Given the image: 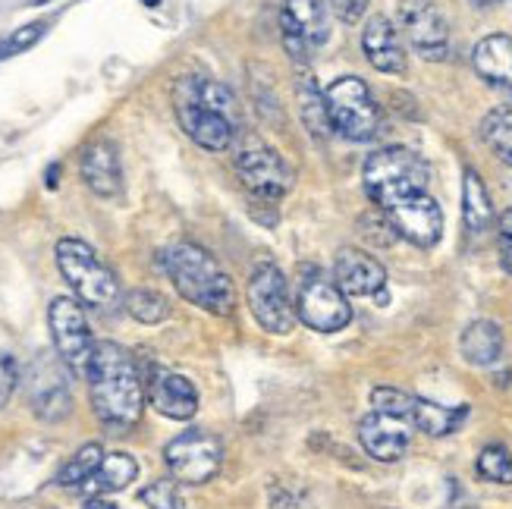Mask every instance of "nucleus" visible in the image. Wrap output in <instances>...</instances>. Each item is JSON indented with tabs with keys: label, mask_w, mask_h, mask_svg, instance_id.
I'll use <instances>...</instances> for the list:
<instances>
[{
	"label": "nucleus",
	"mask_w": 512,
	"mask_h": 509,
	"mask_svg": "<svg viewBox=\"0 0 512 509\" xmlns=\"http://www.w3.org/2000/svg\"><path fill=\"white\" fill-rule=\"evenodd\" d=\"M173 107H176V120H180V126L186 129V136L195 145H202L205 151L230 148L239 126L227 120L224 114H217V110L198 95L195 76H183L173 85Z\"/></svg>",
	"instance_id": "6"
},
{
	"label": "nucleus",
	"mask_w": 512,
	"mask_h": 509,
	"mask_svg": "<svg viewBox=\"0 0 512 509\" xmlns=\"http://www.w3.org/2000/svg\"><path fill=\"white\" fill-rule=\"evenodd\" d=\"M327 114L333 132L352 139V142H368L381 129V107L374 104L368 85L359 76H340L337 82L327 85Z\"/></svg>",
	"instance_id": "5"
},
{
	"label": "nucleus",
	"mask_w": 512,
	"mask_h": 509,
	"mask_svg": "<svg viewBox=\"0 0 512 509\" xmlns=\"http://www.w3.org/2000/svg\"><path fill=\"white\" fill-rule=\"evenodd\" d=\"M362 51L374 70H381L387 76H403L406 73V48L399 29L387 16H371L362 29Z\"/></svg>",
	"instance_id": "19"
},
{
	"label": "nucleus",
	"mask_w": 512,
	"mask_h": 509,
	"mask_svg": "<svg viewBox=\"0 0 512 509\" xmlns=\"http://www.w3.org/2000/svg\"><path fill=\"white\" fill-rule=\"evenodd\" d=\"M161 268L173 280L176 293L211 315L227 318L236 308V286L211 252L195 242H173L161 255Z\"/></svg>",
	"instance_id": "2"
},
{
	"label": "nucleus",
	"mask_w": 512,
	"mask_h": 509,
	"mask_svg": "<svg viewBox=\"0 0 512 509\" xmlns=\"http://www.w3.org/2000/svg\"><path fill=\"white\" fill-rule=\"evenodd\" d=\"M126 312L142 324H161L170 315V305L154 290H132L126 296Z\"/></svg>",
	"instance_id": "29"
},
{
	"label": "nucleus",
	"mask_w": 512,
	"mask_h": 509,
	"mask_svg": "<svg viewBox=\"0 0 512 509\" xmlns=\"http://www.w3.org/2000/svg\"><path fill=\"white\" fill-rule=\"evenodd\" d=\"M359 440L371 459L377 462H396L403 459L412 444V425L403 418L387 412H371L359 422Z\"/></svg>",
	"instance_id": "17"
},
{
	"label": "nucleus",
	"mask_w": 512,
	"mask_h": 509,
	"mask_svg": "<svg viewBox=\"0 0 512 509\" xmlns=\"http://www.w3.org/2000/svg\"><path fill=\"white\" fill-rule=\"evenodd\" d=\"M88 390H92V406L101 425L114 431H129L139 425L145 409V387L142 371L123 346L101 340L95 343V356L88 365Z\"/></svg>",
	"instance_id": "1"
},
{
	"label": "nucleus",
	"mask_w": 512,
	"mask_h": 509,
	"mask_svg": "<svg viewBox=\"0 0 512 509\" xmlns=\"http://www.w3.org/2000/svg\"><path fill=\"white\" fill-rule=\"evenodd\" d=\"M38 4H48V0H38Z\"/></svg>",
	"instance_id": "40"
},
{
	"label": "nucleus",
	"mask_w": 512,
	"mask_h": 509,
	"mask_svg": "<svg viewBox=\"0 0 512 509\" xmlns=\"http://www.w3.org/2000/svg\"><path fill=\"white\" fill-rule=\"evenodd\" d=\"M333 280L346 296H377L387 286V271L362 249H340L333 261Z\"/></svg>",
	"instance_id": "18"
},
{
	"label": "nucleus",
	"mask_w": 512,
	"mask_h": 509,
	"mask_svg": "<svg viewBox=\"0 0 512 509\" xmlns=\"http://www.w3.org/2000/svg\"><path fill=\"white\" fill-rule=\"evenodd\" d=\"M299 110H302V120H305L311 136L327 139L330 132H333L330 114H327V98L321 95V88L311 82L308 76L299 82Z\"/></svg>",
	"instance_id": "27"
},
{
	"label": "nucleus",
	"mask_w": 512,
	"mask_h": 509,
	"mask_svg": "<svg viewBox=\"0 0 512 509\" xmlns=\"http://www.w3.org/2000/svg\"><path fill=\"white\" fill-rule=\"evenodd\" d=\"M362 180L371 202L381 211H387L396 202H403V198L425 192L431 180V167L412 148L393 145L368 154V161L362 167Z\"/></svg>",
	"instance_id": "3"
},
{
	"label": "nucleus",
	"mask_w": 512,
	"mask_h": 509,
	"mask_svg": "<svg viewBox=\"0 0 512 509\" xmlns=\"http://www.w3.org/2000/svg\"><path fill=\"white\" fill-rule=\"evenodd\" d=\"M399 29L425 60H443L450 54V29L434 0H399Z\"/></svg>",
	"instance_id": "13"
},
{
	"label": "nucleus",
	"mask_w": 512,
	"mask_h": 509,
	"mask_svg": "<svg viewBox=\"0 0 512 509\" xmlns=\"http://www.w3.org/2000/svg\"><path fill=\"white\" fill-rule=\"evenodd\" d=\"M280 35L289 60L308 66L315 48L330 38V16L324 0H286L280 13Z\"/></svg>",
	"instance_id": "8"
},
{
	"label": "nucleus",
	"mask_w": 512,
	"mask_h": 509,
	"mask_svg": "<svg viewBox=\"0 0 512 509\" xmlns=\"http://www.w3.org/2000/svg\"><path fill=\"white\" fill-rule=\"evenodd\" d=\"M478 7H487V4H497V0H475Z\"/></svg>",
	"instance_id": "38"
},
{
	"label": "nucleus",
	"mask_w": 512,
	"mask_h": 509,
	"mask_svg": "<svg viewBox=\"0 0 512 509\" xmlns=\"http://www.w3.org/2000/svg\"><path fill=\"white\" fill-rule=\"evenodd\" d=\"M246 299H249L255 321L264 330H271V334H289V330H293L296 305L289 299L286 277L277 264H258L249 280Z\"/></svg>",
	"instance_id": "11"
},
{
	"label": "nucleus",
	"mask_w": 512,
	"mask_h": 509,
	"mask_svg": "<svg viewBox=\"0 0 512 509\" xmlns=\"http://www.w3.org/2000/svg\"><path fill=\"white\" fill-rule=\"evenodd\" d=\"M472 66L487 85L512 95V38L509 35L481 38L472 51Z\"/></svg>",
	"instance_id": "22"
},
{
	"label": "nucleus",
	"mask_w": 512,
	"mask_h": 509,
	"mask_svg": "<svg viewBox=\"0 0 512 509\" xmlns=\"http://www.w3.org/2000/svg\"><path fill=\"white\" fill-rule=\"evenodd\" d=\"M148 400L161 415L173 418V422H186V418H192L198 412L195 384L189 378H183V374H173V371L154 374L151 387H148Z\"/></svg>",
	"instance_id": "21"
},
{
	"label": "nucleus",
	"mask_w": 512,
	"mask_h": 509,
	"mask_svg": "<svg viewBox=\"0 0 512 509\" xmlns=\"http://www.w3.org/2000/svg\"><path fill=\"white\" fill-rule=\"evenodd\" d=\"M60 365L66 362H57L51 356H41L32 365V409L44 422H60L63 415H70L73 406L70 384H66V374Z\"/></svg>",
	"instance_id": "16"
},
{
	"label": "nucleus",
	"mask_w": 512,
	"mask_h": 509,
	"mask_svg": "<svg viewBox=\"0 0 512 509\" xmlns=\"http://www.w3.org/2000/svg\"><path fill=\"white\" fill-rule=\"evenodd\" d=\"M82 180L101 198H114L123 186V170H120V154L110 139H98L82 151Z\"/></svg>",
	"instance_id": "20"
},
{
	"label": "nucleus",
	"mask_w": 512,
	"mask_h": 509,
	"mask_svg": "<svg viewBox=\"0 0 512 509\" xmlns=\"http://www.w3.org/2000/svg\"><path fill=\"white\" fill-rule=\"evenodd\" d=\"M139 478V462L129 453H110L101 459L98 472L82 484V494L88 497H101V494H117L129 488L132 481Z\"/></svg>",
	"instance_id": "24"
},
{
	"label": "nucleus",
	"mask_w": 512,
	"mask_h": 509,
	"mask_svg": "<svg viewBox=\"0 0 512 509\" xmlns=\"http://www.w3.org/2000/svg\"><path fill=\"white\" fill-rule=\"evenodd\" d=\"M145 4H148V7H158V4H161V0H145Z\"/></svg>",
	"instance_id": "39"
},
{
	"label": "nucleus",
	"mask_w": 512,
	"mask_h": 509,
	"mask_svg": "<svg viewBox=\"0 0 512 509\" xmlns=\"http://www.w3.org/2000/svg\"><path fill=\"white\" fill-rule=\"evenodd\" d=\"M85 509H117V506H110V503H101V500H95V503H88Z\"/></svg>",
	"instance_id": "37"
},
{
	"label": "nucleus",
	"mask_w": 512,
	"mask_h": 509,
	"mask_svg": "<svg viewBox=\"0 0 512 509\" xmlns=\"http://www.w3.org/2000/svg\"><path fill=\"white\" fill-rule=\"evenodd\" d=\"M48 321H51L57 356L66 362V368L73 374H88V365H92L95 356V340L82 305L70 296H57L48 308Z\"/></svg>",
	"instance_id": "9"
},
{
	"label": "nucleus",
	"mask_w": 512,
	"mask_h": 509,
	"mask_svg": "<svg viewBox=\"0 0 512 509\" xmlns=\"http://www.w3.org/2000/svg\"><path fill=\"white\" fill-rule=\"evenodd\" d=\"M57 268L63 280L73 286V293L92 308H114L120 302V280L107 264L95 255L92 246L82 239H60L57 242Z\"/></svg>",
	"instance_id": "4"
},
{
	"label": "nucleus",
	"mask_w": 512,
	"mask_h": 509,
	"mask_svg": "<svg viewBox=\"0 0 512 509\" xmlns=\"http://www.w3.org/2000/svg\"><path fill=\"white\" fill-rule=\"evenodd\" d=\"M44 22H32V26H22V29H16L7 41H0V57H13V54H19V51H29L32 44L44 35Z\"/></svg>",
	"instance_id": "32"
},
{
	"label": "nucleus",
	"mask_w": 512,
	"mask_h": 509,
	"mask_svg": "<svg viewBox=\"0 0 512 509\" xmlns=\"http://www.w3.org/2000/svg\"><path fill=\"white\" fill-rule=\"evenodd\" d=\"M478 475L494 484H512V453L500 444H491L478 453Z\"/></svg>",
	"instance_id": "30"
},
{
	"label": "nucleus",
	"mask_w": 512,
	"mask_h": 509,
	"mask_svg": "<svg viewBox=\"0 0 512 509\" xmlns=\"http://www.w3.org/2000/svg\"><path fill=\"white\" fill-rule=\"evenodd\" d=\"M164 462H167V469L176 481L205 484L220 472L224 447H220V440L208 431H186L167 444Z\"/></svg>",
	"instance_id": "12"
},
{
	"label": "nucleus",
	"mask_w": 512,
	"mask_h": 509,
	"mask_svg": "<svg viewBox=\"0 0 512 509\" xmlns=\"http://www.w3.org/2000/svg\"><path fill=\"white\" fill-rule=\"evenodd\" d=\"M503 330L494 321H472L469 327L462 330L459 349L469 365L478 368H491L503 359Z\"/></svg>",
	"instance_id": "23"
},
{
	"label": "nucleus",
	"mask_w": 512,
	"mask_h": 509,
	"mask_svg": "<svg viewBox=\"0 0 512 509\" xmlns=\"http://www.w3.org/2000/svg\"><path fill=\"white\" fill-rule=\"evenodd\" d=\"M101 459H104V450L98 444L79 447L70 459H66V466L57 472V484H63V488H82V484L98 472Z\"/></svg>",
	"instance_id": "28"
},
{
	"label": "nucleus",
	"mask_w": 512,
	"mask_h": 509,
	"mask_svg": "<svg viewBox=\"0 0 512 509\" xmlns=\"http://www.w3.org/2000/svg\"><path fill=\"white\" fill-rule=\"evenodd\" d=\"M503 268L512 274V224H506L503 230Z\"/></svg>",
	"instance_id": "35"
},
{
	"label": "nucleus",
	"mask_w": 512,
	"mask_h": 509,
	"mask_svg": "<svg viewBox=\"0 0 512 509\" xmlns=\"http://www.w3.org/2000/svg\"><path fill=\"white\" fill-rule=\"evenodd\" d=\"M236 170H239V180L246 183V189L264 198V202H277V198H283L293 189V170L286 167V161L274 148L255 145V148L239 151Z\"/></svg>",
	"instance_id": "14"
},
{
	"label": "nucleus",
	"mask_w": 512,
	"mask_h": 509,
	"mask_svg": "<svg viewBox=\"0 0 512 509\" xmlns=\"http://www.w3.org/2000/svg\"><path fill=\"white\" fill-rule=\"evenodd\" d=\"M384 214L393 224L396 236L409 239L418 249H434L443 236V211L428 192L403 198V202H396Z\"/></svg>",
	"instance_id": "15"
},
{
	"label": "nucleus",
	"mask_w": 512,
	"mask_h": 509,
	"mask_svg": "<svg viewBox=\"0 0 512 509\" xmlns=\"http://www.w3.org/2000/svg\"><path fill=\"white\" fill-rule=\"evenodd\" d=\"M296 315L311 330L333 334V330H343L352 321V305H349L346 293L337 286V280H324L321 274L311 271L299 283Z\"/></svg>",
	"instance_id": "10"
},
{
	"label": "nucleus",
	"mask_w": 512,
	"mask_h": 509,
	"mask_svg": "<svg viewBox=\"0 0 512 509\" xmlns=\"http://www.w3.org/2000/svg\"><path fill=\"white\" fill-rule=\"evenodd\" d=\"M57 173H60V164H51V170H48V189L57 186Z\"/></svg>",
	"instance_id": "36"
},
{
	"label": "nucleus",
	"mask_w": 512,
	"mask_h": 509,
	"mask_svg": "<svg viewBox=\"0 0 512 509\" xmlns=\"http://www.w3.org/2000/svg\"><path fill=\"white\" fill-rule=\"evenodd\" d=\"M371 403L377 412L403 418V422H409L412 428L425 431L431 437L456 434L465 425V418H469V406L447 409V406H437L431 400H421V396H412V393L396 390V387H374Z\"/></svg>",
	"instance_id": "7"
},
{
	"label": "nucleus",
	"mask_w": 512,
	"mask_h": 509,
	"mask_svg": "<svg viewBox=\"0 0 512 509\" xmlns=\"http://www.w3.org/2000/svg\"><path fill=\"white\" fill-rule=\"evenodd\" d=\"M462 217H465L469 233H475V236L487 233L494 224V205H491V195H487L478 170H465V176H462Z\"/></svg>",
	"instance_id": "25"
},
{
	"label": "nucleus",
	"mask_w": 512,
	"mask_h": 509,
	"mask_svg": "<svg viewBox=\"0 0 512 509\" xmlns=\"http://www.w3.org/2000/svg\"><path fill=\"white\" fill-rule=\"evenodd\" d=\"M330 10L340 22H346V26H355V22L365 16L368 0H330Z\"/></svg>",
	"instance_id": "34"
},
{
	"label": "nucleus",
	"mask_w": 512,
	"mask_h": 509,
	"mask_svg": "<svg viewBox=\"0 0 512 509\" xmlns=\"http://www.w3.org/2000/svg\"><path fill=\"white\" fill-rule=\"evenodd\" d=\"M16 381H19V368L10 356L0 352V409L10 403V396L16 390Z\"/></svg>",
	"instance_id": "33"
},
{
	"label": "nucleus",
	"mask_w": 512,
	"mask_h": 509,
	"mask_svg": "<svg viewBox=\"0 0 512 509\" xmlns=\"http://www.w3.org/2000/svg\"><path fill=\"white\" fill-rule=\"evenodd\" d=\"M481 139L503 164L512 167V104L497 107L481 123Z\"/></svg>",
	"instance_id": "26"
},
{
	"label": "nucleus",
	"mask_w": 512,
	"mask_h": 509,
	"mask_svg": "<svg viewBox=\"0 0 512 509\" xmlns=\"http://www.w3.org/2000/svg\"><path fill=\"white\" fill-rule=\"evenodd\" d=\"M142 503L151 509H186V500L173 481H154L142 491Z\"/></svg>",
	"instance_id": "31"
}]
</instances>
